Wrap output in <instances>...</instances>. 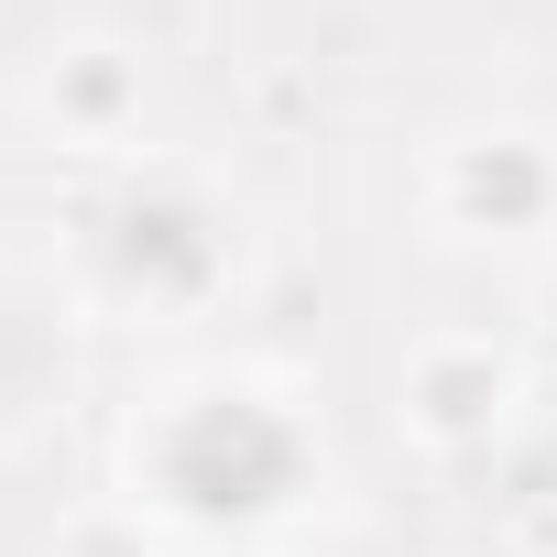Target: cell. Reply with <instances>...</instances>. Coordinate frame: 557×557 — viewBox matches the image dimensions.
I'll list each match as a JSON object with an SVG mask.
<instances>
[{
  "instance_id": "cell-1",
  "label": "cell",
  "mask_w": 557,
  "mask_h": 557,
  "mask_svg": "<svg viewBox=\"0 0 557 557\" xmlns=\"http://www.w3.org/2000/svg\"><path fill=\"white\" fill-rule=\"evenodd\" d=\"M121 481L164 524L230 546V535L285 524L318 492V426L285 383H262L240 361H208V372H175L164 394H143V416L121 437Z\"/></svg>"
},
{
  "instance_id": "cell-2",
  "label": "cell",
  "mask_w": 557,
  "mask_h": 557,
  "mask_svg": "<svg viewBox=\"0 0 557 557\" xmlns=\"http://www.w3.org/2000/svg\"><path fill=\"white\" fill-rule=\"evenodd\" d=\"M88 285L121 318H197L230 285V230L175 175H132V186H110V208L88 230Z\"/></svg>"
},
{
  "instance_id": "cell-3",
  "label": "cell",
  "mask_w": 557,
  "mask_h": 557,
  "mask_svg": "<svg viewBox=\"0 0 557 557\" xmlns=\"http://www.w3.org/2000/svg\"><path fill=\"white\" fill-rule=\"evenodd\" d=\"M448 240H557V143L535 132H459L426 175Z\"/></svg>"
},
{
  "instance_id": "cell-4",
  "label": "cell",
  "mask_w": 557,
  "mask_h": 557,
  "mask_svg": "<svg viewBox=\"0 0 557 557\" xmlns=\"http://www.w3.org/2000/svg\"><path fill=\"white\" fill-rule=\"evenodd\" d=\"M535 339H546V361H557V273H546V318H535Z\"/></svg>"
}]
</instances>
